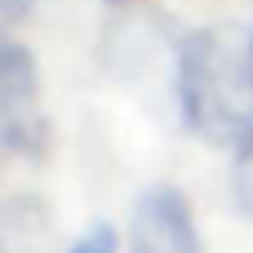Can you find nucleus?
Listing matches in <instances>:
<instances>
[{"label":"nucleus","mask_w":253,"mask_h":253,"mask_svg":"<svg viewBox=\"0 0 253 253\" xmlns=\"http://www.w3.org/2000/svg\"><path fill=\"white\" fill-rule=\"evenodd\" d=\"M178 107L196 138L245 142L253 133V58L218 31H191L178 49Z\"/></svg>","instance_id":"1"},{"label":"nucleus","mask_w":253,"mask_h":253,"mask_svg":"<svg viewBox=\"0 0 253 253\" xmlns=\"http://www.w3.org/2000/svg\"><path fill=\"white\" fill-rule=\"evenodd\" d=\"M129 253H200L191 200L173 187H151L133 205Z\"/></svg>","instance_id":"2"},{"label":"nucleus","mask_w":253,"mask_h":253,"mask_svg":"<svg viewBox=\"0 0 253 253\" xmlns=\"http://www.w3.org/2000/svg\"><path fill=\"white\" fill-rule=\"evenodd\" d=\"M0 98H4V142L18 156H40L44 151V120H40V84H36V62L22 44H4L0 58Z\"/></svg>","instance_id":"3"},{"label":"nucleus","mask_w":253,"mask_h":253,"mask_svg":"<svg viewBox=\"0 0 253 253\" xmlns=\"http://www.w3.org/2000/svg\"><path fill=\"white\" fill-rule=\"evenodd\" d=\"M231 187H236V205L245 209V218H253V133L240 142V156H236Z\"/></svg>","instance_id":"4"},{"label":"nucleus","mask_w":253,"mask_h":253,"mask_svg":"<svg viewBox=\"0 0 253 253\" xmlns=\"http://www.w3.org/2000/svg\"><path fill=\"white\" fill-rule=\"evenodd\" d=\"M67 253H116V231L107 222H98V227H89Z\"/></svg>","instance_id":"5"},{"label":"nucleus","mask_w":253,"mask_h":253,"mask_svg":"<svg viewBox=\"0 0 253 253\" xmlns=\"http://www.w3.org/2000/svg\"><path fill=\"white\" fill-rule=\"evenodd\" d=\"M0 9H4V22L13 27V22H22V13L31 9V0H0Z\"/></svg>","instance_id":"6"},{"label":"nucleus","mask_w":253,"mask_h":253,"mask_svg":"<svg viewBox=\"0 0 253 253\" xmlns=\"http://www.w3.org/2000/svg\"><path fill=\"white\" fill-rule=\"evenodd\" d=\"M249 58H253V36H249Z\"/></svg>","instance_id":"7"}]
</instances>
